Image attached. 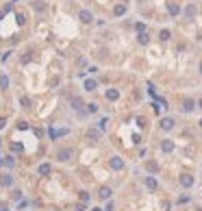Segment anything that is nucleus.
Returning a JSON list of instances; mask_svg holds the SVG:
<instances>
[{"label":"nucleus","mask_w":202,"mask_h":211,"mask_svg":"<svg viewBox=\"0 0 202 211\" xmlns=\"http://www.w3.org/2000/svg\"><path fill=\"white\" fill-rule=\"evenodd\" d=\"M91 211H102V209H91Z\"/></svg>","instance_id":"obj_37"},{"label":"nucleus","mask_w":202,"mask_h":211,"mask_svg":"<svg viewBox=\"0 0 202 211\" xmlns=\"http://www.w3.org/2000/svg\"><path fill=\"white\" fill-rule=\"evenodd\" d=\"M96 111H98V105L96 102H89L87 105V113H96Z\"/></svg>","instance_id":"obj_27"},{"label":"nucleus","mask_w":202,"mask_h":211,"mask_svg":"<svg viewBox=\"0 0 202 211\" xmlns=\"http://www.w3.org/2000/svg\"><path fill=\"white\" fill-rule=\"evenodd\" d=\"M148 170L150 172H159V166H157V163H148Z\"/></svg>","instance_id":"obj_31"},{"label":"nucleus","mask_w":202,"mask_h":211,"mask_svg":"<svg viewBox=\"0 0 202 211\" xmlns=\"http://www.w3.org/2000/svg\"><path fill=\"white\" fill-rule=\"evenodd\" d=\"M2 163H5V166H7L9 170H13V168H15V159H13V157H5V161H2Z\"/></svg>","instance_id":"obj_22"},{"label":"nucleus","mask_w":202,"mask_h":211,"mask_svg":"<svg viewBox=\"0 0 202 211\" xmlns=\"http://www.w3.org/2000/svg\"><path fill=\"white\" fill-rule=\"evenodd\" d=\"M113 13L120 17V15H124L126 13V5H115V9H113Z\"/></svg>","instance_id":"obj_19"},{"label":"nucleus","mask_w":202,"mask_h":211,"mask_svg":"<svg viewBox=\"0 0 202 211\" xmlns=\"http://www.w3.org/2000/svg\"><path fill=\"white\" fill-rule=\"evenodd\" d=\"M174 124H176V122H174V118H163L159 126L163 128V131H172V128H174Z\"/></svg>","instance_id":"obj_4"},{"label":"nucleus","mask_w":202,"mask_h":211,"mask_svg":"<svg viewBox=\"0 0 202 211\" xmlns=\"http://www.w3.org/2000/svg\"><path fill=\"white\" fill-rule=\"evenodd\" d=\"M68 133H70L68 128H48V137L50 139H59V137L68 135Z\"/></svg>","instance_id":"obj_1"},{"label":"nucleus","mask_w":202,"mask_h":211,"mask_svg":"<svg viewBox=\"0 0 202 211\" xmlns=\"http://www.w3.org/2000/svg\"><path fill=\"white\" fill-rule=\"evenodd\" d=\"M111 187H100V191H98V196H100V200H109L111 198Z\"/></svg>","instance_id":"obj_10"},{"label":"nucleus","mask_w":202,"mask_h":211,"mask_svg":"<svg viewBox=\"0 0 202 211\" xmlns=\"http://www.w3.org/2000/svg\"><path fill=\"white\" fill-rule=\"evenodd\" d=\"M137 41H139V44H143V46H146V44L150 41V35H148V33L143 31V33H139V35H137Z\"/></svg>","instance_id":"obj_17"},{"label":"nucleus","mask_w":202,"mask_h":211,"mask_svg":"<svg viewBox=\"0 0 202 211\" xmlns=\"http://www.w3.org/2000/svg\"><path fill=\"white\" fill-rule=\"evenodd\" d=\"M196 11H198V9H196V5H194V2H191V5H187V7H185V15L189 17V20H191V17L196 15Z\"/></svg>","instance_id":"obj_14"},{"label":"nucleus","mask_w":202,"mask_h":211,"mask_svg":"<svg viewBox=\"0 0 202 211\" xmlns=\"http://www.w3.org/2000/svg\"><path fill=\"white\" fill-rule=\"evenodd\" d=\"M200 126H202V120H200Z\"/></svg>","instance_id":"obj_38"},{"label":"nucleus","mask_w":202,"mask_h":211,"mask_svg":"<svg viewBox=\"0 0 202 211\" xmlns=\"http://www.w3.org/2000/svg\"><path fill=\"white\" fill-rule=\"evenodd\" d=\"M167 11H170L172 15H178V13H180V7H178L176 2H167Z\"/></svg>","instance_id":"obj_16"},{"label":"nucleus","mask_w":202,"mask_h":211,"mask_svg":"<svg viewBox=\"0 0 202 211\" xmlns=\"http://www.w3.org/2000/svg\"><path fill=\"white\" fill-rule=\"evenodd\" d=\"M33 7L37 9V11H44V9H46V5L41 2V0H37V2H33Z\"/></svg>","instance_id":"obj_28"},{"label":"nucleus","mask_w":202,"mask_h":211,"mask_svg":"<svg viewBox=\"0 0 202 211\" xmlns=\"http://www.w3.org/2000/svg\"><path fill=\"white\" fill-rule=\"evenodd\" d=\"M78 17H80V22H85V24L94 22V15H91V11H87V9H83V11L78 13Z\"/></svg>","instance_id":"obj_3"},{"label":"nucleus","mask_w":202,"mask_h":211,"mask_svg":"<svg viewBox=\"0 0 202 211\" xmlns=\"http://www.w3.org/2000/svg\"><path fill=\"white\" fill-rule=\"evenodd\" d=\"M11 150H13V152H22V144H13Z\"/></svg>","instance_id":"obj_30"},{"label":"nucleus","mask_w":202,"mask_h":211,"mask_svg":"<svg viewBox=\"0 0 202 211\" xmlns=\"http://www.w3.org/2000/svg\"><path fill=\"white\" fill-rule=\"evenodd\" d=\"M37 172L41 174V176H48V174L52 172V168H50V163H41V166L37 168Z\"/></svg>","instance_id":"obj_11"},{"label":"nucleus","mask_w":202,"mask_h":211,"mask_svg":"<svg viewBox=\"0 0 202 211\" xmlns=\"http://www.w3.org/2000/svg\"><path fill=\"white\" fill-rule=\"evenodd\" d=\"M7 126V118H0V128H5Z\"/></svg>","instance_id":"obj_34"},{"label":"nucleus","mask_w":202,"mask_h":211,"mask_svg":"<svg viewBox=\"0 0 202 211\" xmlns=\"http://www.w3.org/2000/svg\"><path fill=\"white\" fill-rule=\"evenodd\" d=\"M198 107H200V109H202V100H200V102H198Z\"/></svg>","instance_id":"obj_36"},{"label":"nucleus","mask_w":202,"mask_h":211,"mask_svg":"<svg viewBox=\"0 0 202 211\" xmlns=\"http://www.w3.org/2000/svg\"><path fill=\"white\" fill-rule=\"evenodd\" d=\"M80 107H83V100L80 98H72V109H76V111H78Z\"/></svg>","instance_id":"obj_24"},{"label":"nucleus","mask_w":202,"mask_h":211,"mask_svg":"<svg viewBox=\"0 0 202 211\" xmlns=\"http://www.w3.org/2000/svg\"><path fill=\"white\" fill-rule=\"evenodd\" d=\"M89 200H91V196L87 194V191H80V203H85V205H87Z\"/></svg>","instance_id":"obj_26"},{"label":"nucleus","mask_w":202,"mask_h":211,"mask_svg":"<svg viewBox=\"0 0 202 211\" xmlns=\"http://www.w3.org/2000/svg\"><path fill=\"white\" fill-rule=\"evenodd\" d=\"M107 100H117L120 98V89H107Z\"/></svg>","instance_id":"obj_13"},{"label":"nucleus","mask_w":202,"mask_h":211,"mask_svg":"<svg viewBox=\"0 0 202 211\" xmlns=\"http://www.w3.org/2000/svg\"><path fill=\"white\" fill-rule=\"evenodd\" d=\"M135 29H137V33H143V31H146V24H143V22H137Z\"/></svg>","instance_id":"obj_29"},{"label":"nucleus","mask_w":202,"mask_h":211,"mask_svg":"<svg viewBox=\"0 0 202 211\" xmlns=\"http://www.w3.org/2000/svg\"><path fill=\"white\" fill-rule=\"evenodd\" d=\"M15 20H17V24H20V26H24L26 24V15L24 13H15Z\"/></svg>","instance_id":"obj_25"},{"label":"nucleus","mask_w":202,"mask_h":211,"mask_svg":"<svg viewBox=\"0 0 202 211\" xmlns=\"http://www.w3.org/2000/svg\"><path fill=\"white\" fill-rule=\"evenodd\" d=\"M170 37H172V33H170V31H167V29H163V31H161V33H159V39H161V41H167V39H170Z\"/></svg>","instance_id":"obj_21"},{"label":"nucleus","mask_w":202,"mask_h":211,"mask_svg":"<svg viewBox=\"0 0 202 211\" xmlns=\"http://www.w3.org/2000/svg\"><path fill=\"white\" fill-rule=\"evenodd\" d=\"M87 137L91 142H96V139H100V131H96V128H89L87 131Z\"/></svg>","instance_id":"obj_18"},{"label":"nucleus","mask_w":202,"mask_h":211,"mask_svg":"<svg viewBox=\"0 0 202 211\" xmlns=\"http://www.w3.org/2000/svg\"><path fill=\"white\" fill-rule=\"evenodd\" d=\"M200 74H202V61H200Z\"/></svg>","instance_id":"obj_35"},{"label":"nucleus","mask_w":202,"mask_h":211,"mask_svg":"<svg viewBox=\"0 0 202 211\" xmlns=\"http://www.w3.org/2000/svg\"><path fill=\"white\" fill-rule=\"evenodd\" d=\"M194 176H191V174H182V176H180V185L182 187H191V185H194Z\"/></svg>","instance_id":"obj_6"},{"label":"nucleus","mask_w":202,"mask_h":211,"mask_svg":"<svg viewBox=\"0 0 202 211\" xmlns=\"http://www.w3.org/2000/svg\"><path fill=\"white\" fill-rule=\"evenodd\" d=\"M85 207H87L85 203H78V205H76V211H85Z\"/></svg>","instance_id":"obj_32"},{"label":"nucleus","mask_w":202,"mask_h":211,"mask_svg":"<svg viewBox=\"0 0 202 211\" xmlns=\"http://www.w3.org/2000/svg\"><path fill=\"white\" fill-rule=\"evenodd\" d=\"M0 185H2V187H11L13 185V176H11V174H0Z\"/></svg>","instance_id":"obj_5"},{"label":"nucleus","mask_w":202,"mask_h":211,"mask_svg":"<svg viewBox=\"0 0 202 211\" xmlns=\"http://www.w3.org/2000/svg\"><path fill=\"white\" fill-rule=\"evenodd\" d=\"M20 105H22L24 109H31V98H29V96H22V98H20Z\"/></svg>","instance_id":"obj_23"},{"label":"nucleus","mask_w":202,"mask_h":211,"mask_svg":"<svg viewBox=\"0 0 202 211\" xmlns=\"http://www.w3.org/2000/svg\"><path fill=\"white\" fill-rule=\"evenodd\" d=\"M194 109H196V100L187 98L185 102H182V111H185V113H191V111H194Z\"/></svg>","instance_id":"obj_7"},{"label":"nucleus","mask_w":202,"mask_h":211,"mask_svg":"<svg viewBox=\"0 0 202 211\" xmlns=\"http://www.w3.org/2000/svg\"><path fill=\"white\" fill-rule=\"evenodd\" d=\"M96 87H98V83L94 78H85V91H94Z\"/></svg>","instance_id":"obj_15"},{"label":"nucleus","mask_w":202,"mask_h":211,"mask_svg":"<svg viewBox=\"0 0 202 211\" xmlns=\"http://www.w3.org/2000/svg\"><path fill=\"white\" fill-rule=\"evenodd\" d=\"M72 154H74V152H72L70 148H61V150L57 152V159H59V161H70Z\"/></svg>","instance_id":"obj_2"},{"label":"nucleus","mask_w":202,"mask_h":211,"mask_svg":"<svg viewBox=\"0 0 202 211\" xmlns=\"http://www.w3.org/2000/svg\"><path fill=\"white\" fill-rule=\"evenodd\" d=\"M109 166H111L113 170H122L124 168V161L120 157H111V161H109Z\"/></svg>","instance_id":"obj_8"},{"label":"nucleus","mask_w":202,"mask_h":211,"mask_svg":"<svg viewBox=\"0 0 202 211\" xmlns=\"http://www.w3.org/2000/svg\"><path fill=\"white\" fill-rule=\"evenodd\" d=\"M0 89H9V76L0 74Z\"/></svg>","instance_id":"obj_20"},{"label":"nucleus","mask_w":202,"mask_h":211,"mask_svg":"<svg viewBox=\"0 0 202 211\" xmlns=\"http://www.w3.org/2000/svg\"><path fill=\"white\" fill-rule=\"evenodd\" d=\"M161 150L163 152H174V142L172 139H163L161 142Z\"/></svg>","instance_id":"obj_9"},{"label":"nucleus","mask_w":202,"mask_h":211,"mask_svg":"<svg viewBox=\"0 0 202 211\" xmlns=\"http://www.w3.org/2000/svg\"><path fill=\"white\" fill-rule=\"evenodd\" d=\"M146 187H148V189H157L159 187L157 179H154V176H146Z\"/></svg>","instance_id":"obj_12"},{"label":"nucleus","mask_w":202,"mask_h":211,"mask_svg":"<svg viewBox=\"0 0 202 211\" xmlns=\"http://www.w3.org/2000/svg\"><path fill=\"white\" fill-rule=\"evenodd\" d=\"M0 211H9V205L7 203H0Z\"/></svg>","instance_id":"obj_33"}]
</instances>
